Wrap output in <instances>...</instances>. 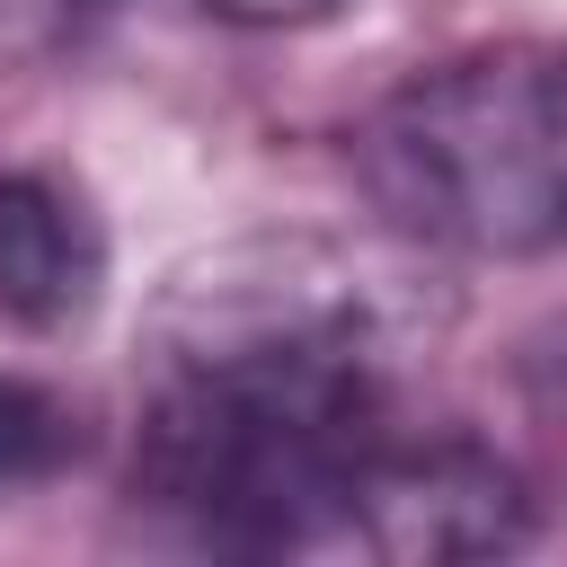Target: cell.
<instances>
[{
  "instance_id": "6da1fadb",
  "label": "cell",
  "mask_w": 567,
  "mask_h": 567,
  "mask_svg": "<svg viewBox=\"0 0 567 567\" xmlns=\"http://www.w3.org/2000/svg\"><path fill=\"white\" fill-rule=\"evenodd\" d=\"M399 416V310L328 239H248L168 284L142 346L133 514L221 558H354Z\"/></svg>"
},
{
  "instance_id": "7a4b0ae2",
  "label": "cell",
  "mask_w": 567,
  "mask_h": 567,
  "mask_svg": "<svg viewBox=\"0 0 567 567\" xmlns=\"http://www.w3.org/2000/svg\"><path fill=\"white\" fill-rule=\"evenodd\" d=\"M381 230L434 257H567V44H487L399 80L346 142Z\"/></svg>"
},
{
  "instance_id": "3957f363",
  "label": "cell",
  "mask_w": 567,
  "mask_h": 567,
  "mask_svg": "<svg viewBox=\"0 0 567 567\" xmlns=\"http://www.w3.org/2000/svg\"><path fill=\"white\" fill-rule=\"evenodd\" d=\"M106 292V221L53 168H0V328L62 337Z\"/></svg>"
},
{
  "instance_id": "277c9868",
  "label": "cell",
  "mask_w": 567,
  "mask_h": 567,
  "mask_svg": "<svg viewBox=\"0 0 567 567\" xmlns=\"http://www.w3.org/2000/svg\"><path fill=\"white\" fill-rule=\"evenodd\" d=\"M80 452V408L27 372H0V487H35Z\"/></svg>"
},
{
  "instance_id": "5b68a950",
  "label": "cell",
  "mask_w": 567,
  "mask_h": 567,
  "mask_svg": "<svg viewBox=\"0 0 567 567\" xmlns=\"http://www.w3.org/2000/svg\"><path fill=\"white\" fill-rule=\"evenodd\" d=\"M97 9H106V0H0V71L62 53Z\"/></svg>"
},
{
  "instance_id": "8992f818",
  "label": "cell",
  "mask_w": 567,
  "mask_h": 567,
  "mask_svg": "<svg viewBox=\"0 0 567 567\" xmlns=\"http://www.w3.org/2000/svg\"><path fill=\"white\" fill-rule=\"evenodd\" d=\"M213 18H230V27H319V18H337L346 0H204Z\"/></svg>"
}]
</instances>
